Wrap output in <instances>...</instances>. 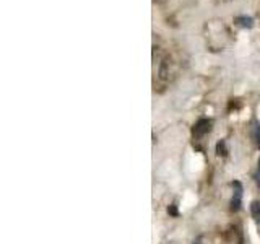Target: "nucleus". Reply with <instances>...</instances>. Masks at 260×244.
Here are the masks:
<instances>
[{
    "mask_svg": "<svg viewBox=\"0 0 260 244\" xmlns=\"http://www.w3.org/2000/svg\"><path fill=\"white\" fill-rule=\"evenodd\" d=\"M216 153H218V155H223V157H224V155L228 153L224 140H221V142H219V143L216 145Z\"/></svg>",
    "mask_w": 260,
    "mask_h": 244,
    "instance_id": "6",
    "label": "nucleus"
},
{
    "mask_svg": "<svg viewBox=\"0 0 260 244\" xmlns=\"http://www.w3.org/2000/svg\"><path fill=\"white\" fill-rule=\"evenodd\" d=\"M250 215L254 218V222L260 225V202L258 200H254L250 203Z\"/></svg>",
    "mask_w": 260,
    "mask_h": 244,
    "instance_id": "3",
    "label": "nucleus"
},
{
    "mask_svg": "<svg viewBox=\"0 0 260 244\" xmlns=\"http://www.w3.org/2000/svg\"><path fill=\"white\" fill-rule=\"evenodd\" d=\"M254 179H255V182H257L258 189H260V160H258V165H257V171H255V176H254Z\"/></svg>",
    "mask_w": 260,
    "mask_h": 244,
    "instance_id": "7",
    "label": "nucleus"
},
{
    "mask_svg": "<svg viewBox=\"0 0 260 244\" xmlns=\"http://www.w3.org/2000/svg\"><path fill=\"white\" fill-rule=\"evenodd\" d=\"M193 244H202V239H200V238H199V239H195Z\"/></svg>",
    "mask_w": 260,
    "mask_h": 244,
    "instance_id": "8",
    "label": "nucleus"
},
{
    "mask_svg": "<svg viewBox=\"0 0 260 244\" xmlns=\"http://www.w3.org/2000/svg\"><path fill=\"white\" fill-rule=\"evenodd\" d=\"M242 184L239 181L233 182V199H231V210L233 211H239L242 205Z\"/></svg>",
    "mask_w": 260,
    "mask_h": 244,
    "instance_id": "1",
    "label": "nucleus"
},
{
    "mask_svg": "<svg viewBox=\"0 0 260 244\" xmlns=\"http://www.w3.org/2000/svg\"><path fill=\"white\" fill-rule=\"evenodd\" d=\"M250 130H252V138H254V142L260 148V122H257V120L252 122V129Z\"/></svg>",
    "mask_w": 260,
    "mask_h": 244,
    "instance_id": "4",
    "label": "nucleus"
},
{
    "mask_svg": "<svg viewBox=\"0 0 260 244\" xmlns=\"http://www.w3.org/2000/svg\"><path fill=\"white\" fill-rule=\"evenodd\" d=\"M211 130V120L208 119H200L197 124L193 126V135L195 137H203Z\"/></svg>",
    "mask_w": 260,
    "mask_h": 244,
    "instance_id": "2",
    "label": "nucleus"
},
{
    "mask_svg": "<svg viewBox=\"0 0 260 244\" xmlns=\"http://www.w3.org/2000/svg\"><path fill=\"white\" fill-rule=\"evenodd\" d=\"M236 23H238L239 26H242V28H252V26H254V20H252L250 16H238V18H236Z\"/></svg>",
    "mask_w": 260,
    "mask_h": 244,
    "instance_id": "5",
    "label": "nucleus"
}]
</instances>
